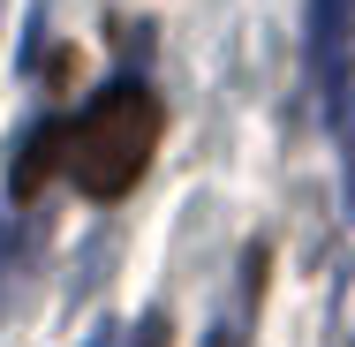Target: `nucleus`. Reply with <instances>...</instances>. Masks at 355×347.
Returning a JSON list of instances; mask_svg holds the SVG:
<instances>
[{"instance_id":"obj_1","label":"nucleus","mask_w":355,"mask_h":347,"mask_svg":"<svg viewBox=\"0 0 355 347\" xmlns=\"http://www.w3.org/2000/svg\"><path fill=\"white\" fill-rule=\"evenodd\" d=\"M159 129H166V114H159V98L144 91V83H106L83 114L69 121V174L83 197H129L144 181V166H151V151H159Z\"/></svg>"},{"instance_id":"obj_2","label":"nucleus","mask_w":355,"mask_h":347,"mask_svg":"<svg viewBox=\"0 0 355 347\" xmlns=\"http://www.w3.org/2000/svg\"><path fill=\"white\" fill-rule=\"evenodd\" d=\"M302 46H310L318 98H325V114H333V129H340V114H348V75H355V0H310Z\"/></svg>"},{"instance_id":"obj_3","label":"nucleus","mask_w":355,"mask_h":347,"mask_svg":"<svg viewBox=\"0 0 355 347\" xmlns=\"http://www.w3.org/2000/svg\"><path fill=\"white\" fill-rule=\"evenodd\" d=\"M61 159H69V121H53V114H46V121L23 136V151H15L8 189H15V197H38V189H46V174H53Z\"/></svg>"},{"instance_id":"obj_4","label":"nucleus","mask_w":355,"mask_h":347,"mask_svg":"<svg viewBox=\"0 0 355 347\" xmlns=\"http://www.w3.org/2000/svg\"><path fill=\"white\" fill-rule=\"evenodd\" d=\"M159 340H166V325L151 317V325H144V340H137V347H159ZM83 347H121V332H114V325H98V332H91V340H83Z\"/></svg>"},{"instance_id":"obj_5","label":"nucleus","mask_w":355,"mask_h":347,"mask_svg":"<svg viewBox=\"0 0 355 347\" xmlns=\"http://www.w3.org/2000/svg\"><path fill=\"white\" fill-rule=\"evenodd\" d=\"M340 143H348V211H355V98H348V114H340Z\"/></svg>"},{"instance_id":"obj_6","label":"nucleus","mask_w":355,"mask_h":347,"mask_svg":"<svg viewBox=\"0 0 355 347\" xmlns=\"http://www.w3.org/2000/svg\"><path fill=\"white\" fill-rule=\"evenodd\" d=\"M8 265H15V226L0 219V272H8Z\"/></svg>"},{"instance_id":"obj_7","label":"nucleus","mask_w":355,"mask_h":347,"mask_svg":"<svg viewBox=\"0 0 355 347\" xmlns=\"http://www.w3.org/2000/svg\"><path fill=\"white\" fill-rule=\"evenodd\" d=\"M205 347H234V332H212V340H205Z\"/></svg>"}]
</instances>
